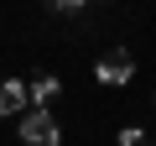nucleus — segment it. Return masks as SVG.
Returning <instances> with one entry per match:
<instances>
[{
	"label": "nucleus",
	"instance_id": "f257e3e1",
	"mask_svg": "<svg viewBox=\"0 0 156 146\" xmlns=\"http://www.w3.org/2000/svg\"><path fill=\"white\" fill-rule=\"evenodd\" d=\"M21 141H26V146H57V141H62V130L52 125V110H47V104H31V110L21 115Z\"/></svg>",
	"mask_w": 156,
	"mask_h": 146
},
{
	"label": "nucleus",
	"instance_id": "f03ea898",
	"mask_svg": "<svg viewBox=\"0 0 156 146\" xmlns=\"http://www.w3.org/2000/svg\"><path fill=\"white\" fill-rule=\"evenodd\" d=\"M130 78H135V63H130V52H125V47H115V52H104V57H99V84L120 89V84H130Z\"/></svg>",
	"mask_w": 156,
	"mask_h": 146
},
{
	"label": "nucleus",
	"instance_id": "7ed1b4c3",
	"mask_svg": "<svg viewBox=\"0 0 156 146\" xmlns=\"http://www.w3.org/2000/svg\"><path fill=\"white\" fill-rule=\"evenodd\" d=\"M26 99H31V84H16V78H5V84H0V115L26 110Z\"/></svg>",
	"mask_w": 156,
	"mask_h": 146
},
{
	"label": "nucleus",
	"instance_id": "20e7f679",
	"mask_svg": "<svg viewBox=\"0 0 156 146\" xmlns=\"http://www.w3.org/2000/svg\"><path fill=\"white\" fill-rule=\"evenodd\" d=\"M57 89H62V84L52 78V73H47V78H37V84H31V104H52V99H57Z\"/></svg>",
	"mask_w": 156,
	"mask_h": 146
},
{
	"label": "nucleus",
	"instance_id": "39448f33",
	"mask_svg": "<svg viewBox=\"0 0 156 146\" xmlns=\"http://www.w3.org/2000/svg\"><path fill=\"white\" fill-rule=\"evenodd\" d=\"M120 146H151V141H146L140 125H130V130H120Z\"/></svg>",
	"mask_w": 156,
	"mask_h": 146
},
{
	"label": "nucleus",
	"instance_id": "423d86ee",
	"mask_svg": "<svg viewBox=\"0 0 156 146\" xmlns=\"http://www.w3.org/2000/svg\"><path fill=\"white\" fill-rule=\"evenodd\" d=\"M83 5H89V0H57V11H68V16H73V11H83Z\"/></svg>",
	"mask_w": 156,
	"mask_h": 146
}]
</instances>
